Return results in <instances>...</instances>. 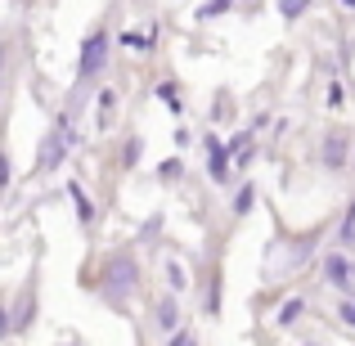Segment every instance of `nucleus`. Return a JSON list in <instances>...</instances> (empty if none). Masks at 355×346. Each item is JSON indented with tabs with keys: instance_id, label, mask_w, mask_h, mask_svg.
Instances as JSON below:
<instances>
[{
	"instance_id": "22",
	"label": "nucleus",
	"mask_w": 355,
	"mask_h": 346,
	"mask_svg": "<svg viewBox=\"0 0 355 346\" xmlns=\"http://www.w3.org/2000/svg\"><path fill=\"white\" fill-rule=\"evenodd\" d=\"M166 346H198V338H193L189 329H175L171 338H166Z\"/></svg>"
},
{
	"instance_id": "6",
	"label": "nucleus",
	"mask_w": 355,
	"mask_h": 346,
	"mask_svg": "<svg viewBox=\"0 0 355 346\" xmlns=\"http://www.w3.org/2000/svg\"><path fill=\"white\" fill-rule=\"evenodd\" d=\"M324 279H329L333 288H342V293H347V288L355 284V261L342 257V252H329V261H324Z\"/></svg>"
},
{
	"instance_id": "14",
	"label": "nucleus",
	"mask_w": 355,
	"mask_h": 346,
	"mask_svg": "<svg viewBox=\"0 0 355 346\" xmlns=\"http://www.w3.org/2000/svg\"><path fill=\"white\" fill-rule=\"evenodd\" d=\"M252 202H257V189H252V184H243V189H239V198H234V216H248V211H252Z\"/></svg>"
},
{
	"instance_id": "29",
	"label": "nucleus",
	"mask_w": 355,
	"mask_h": 346,
	"mask_svg": "<svg viewBox=\"0 0 355 346\" xmlns=\"http://www.w3.org/2000/svg\"><path fill=\"white\" fill-rule=\"evenodd\" d=\"M5 59H9V50L0 45V90H5Z\"/></svg>"
},
{
	"instance_id": "15",
	"label": "nucleus",
	"mask_w": 355,
	"mask_h": 346,
	"mask_svg": "<svg viewBox=\"0 0 355 346\" xmlns=\"http://www.w3.org/2000/svg\"><path fill=\"white\" fill-rule=\"evenodd\" d=\"M306 9H311V0H279V14H284L288 23H293V18H302Z\"/></svg>"
},
{
	"instance_id": "13",
	"label": "nucleus",
	"mask_w": 355,
	"mask_h": 346,
	"mask_svg": "<svg viewBox=\"0 0 355 346\" xmlns=\"http://www.w3.org/2000/svg\"><path fill=\"white\" fill-rule=\"evenodd\" d=\"M338 243H342V248H355V198H351L347 220H342V230H338Z\"/></svg>"
},
{
	"instance_id": "8",
	"label": "nucleus",
	"mask_w": 355,
	"mask_h": 346,
	"mask_svg": "<svg viewBox=\"0 0 355 346\" xmlns=\"http://www.w3.org/2000/svg\"><path fill=\"white\" fill-rule=\"evenodd\" d=\"M153 320H157V329H166V333L180 329V306H175V297H162V302H157Z\"/></svg>"
},
{
	"instance_id": "30",
	"label": "nucleus",
	"mask_w": 355,
	"mask_h": 346,
	"mask_svg": "<svg viewBox=\"0 0 355 346\" xmlns=\"http://www.w3.org/2000/svg\"><path fill=\"white\" fill-rule=\"evenodd\" d=\"M306 346H320V342H306Z\"/></svg>"
},
{
	"instance_id": "16",
	"label": "nucleus",
	"mask_w": 355,
	"mask_h": 346,
	"mask_svg": "<svg viewBox=\"0 0 355 346\" xmlns=\"http://www.w3.org/2000/svg\"><path fill=\"white\" fill-rule=\"evenodd\" d=\"M139 153H144V144H139V139L130 135V139H126V148H121V166H126V171H130V166L139 162Z\"/></svg>"
},
{
	"instance_id": "26",
	"label": "nucleus",
	"mask_w": 355,
	"mask_h": 346,
	"mask_svg": "<svg viewBox=\"0 0 355 346\" xmlns=\"http://www.w3.org/2000/svg\"><path fill=\"white\" fill-rule=\"evenodd\" d=\"M121 41H126V45H135V50H148V45H153V36H139V32H126V36H121Z\"/></svg>"
},
{
	"instance_id": "11",
	"label": "nucleus",
	"mask_w": 355,
	"mask_h": 346,
	"mask_svg": "<svg viewBox=\"0 0 355 346\" xmlns=\"http://www.w3.org/2000/svg\"><path fill=\"white\" fill-rule=\"evenodd\" d=\"M230 153H234V162H239V166H248V162H252V130H239V135L230 139Z\"/></svg>"
},
{
	"instance_id": "23",
	"label": "nucleus",
	"mask_w": 355,
	"mask_h": 346,
	"mask_svg": "<svg viewBox=\"0 0 355 346\" xmlns=\"http://www.w3.org/2000/svg\"><path fill=\"white\" fill-rule=\"evenodd\" d=\"M157 230H162V216H148L144 225H139V239H144V243H148V239H157Z\"/></svg>"
},
{
	"instance_id": "7",
	"label": "nucleus",
	"mask_w": 355,
	"mask_h": 346,
	"mask_svg": "<svg viewBox=\"0 0 355 346\" xmlns=\"http://www.w3.org/2000/svg\"><path fill=\"white\" fill-rule=\"evenodd\" d=\"M324 166H329V171H342V166H347V135H342V130H333V135L324 139Z\"/></svg>"
},
{
	"instance_id": "3",
	"label": "nucleus",
	"mask_w": 355,
	"mask_h": 346,
	"mask_svg": "<svg viewBox=\"0 0 355 346\" xmlns=\"http://www.w3.org/2000/svg\"><path fill=\"white\" fill-rule=\"evenodd\" d=\"M315 252V234H302V239H279L275 252H270V275H288V270H302Z\"/></svg>"
},
{
	"instance_id": "21",
	"label": "nucleus",
	"mask_w": 355,
	"mask_h": 346,
	"mask_svg": "<svg viewBox=\"0 0 355 346\" xmlns=\"http://www.w3.org/2000/svg\"><path fill=\"white\" fill-rule=\"evenodd\" d=\"M27 324H32V297H23V306L14 315V329H27Z\"/></svg>"
},
{
	"instance_id": "18",
	"label": "nucleus",
	"mask_w": 355,
	"mask_h": 346,
	"mask_svg": "<svg viewBox=\"0 0 355 346\" xmlns=\"http://www.w3.org/2000/svg\"><path fill=\"white\" fill-rule=\"evenodd\" d=\"M220 14H230V0H207L198 9V18H220Z\"/></svg>"
},
{
	"instance_id": "4",
	"label": "nucleus",
	"mask_w": 355,
	"mask_h": 346,
	"mask_svg": "<svg viewBox=\"0 0 355 346\" xmlns=\"http://www.w3.org/2000/svg\"><path fill=\"white\" fill-rule=\"evenodd\" d=\"M108 32H90L86 41H81V54H77V81H90V77H99L104 72V63H108Z\"/></svg>"
},
{
	"instance_id": "32",
	"label": "nucleus",
	"mask_w": 355,
	"mask_h": 346,
	"mask_svg": "<svg viewBox=\"0 0 355 346\" xmlns=\"http://www.w3.org/2000/svg\"><path fill=\"white\" fill-rule=\"evenodd\" d=\"M68 346H77V342H68Z\"/></svg>"
},
{
	"instance_id": "25",
	"label": "nucleus",
	"mask_w": 355,
	"mask_h": 346,
	"mask_svg": "<svg viewBox=\"0 0 355 346\" xmlns=\"http://www.w3.org/2000/svg\"><path fill=\"white\" fill-rule=\"evenodd\" d=\"M180 171H184V162H180V157H171V162H162V171H157V175H162V180H175Z\"/></svg>"
},
{
	"instance_id": "17",
	"label": "nucleus",
	"mask_w": 355,
	"mask_h": 346,
	"mask_svg": "<svg viewBox=\"0 0 355 346\" xmlns=\"http://www.w3.org/2000/svg\"><path fill=\"white\" fill-rule=\"evenodd\" d=\"M166 284H171V288H175V293H180V288H184V284H189V275H184V270H180V266H175V261H166Z\"/></svg>"
},
{
	"instance_id": "28",
	"label": "nucleus",
	"mask_w": 355,
	"mask_h": 346,
	"mask_svg": "<svg viewBox=\"0 0 355 346\" xmlns=\"http://www.w3.org/2000/svg\"><path fill=\"white\" fill-rule=\"evenodd\" d=\"M338 315H342V324H351V329H355V297H351V302H342V306H338Z\"/></svg>"
},
{
	"instance_id": "12",
	"label": "nucleus",
	"mask_w": 355,
	"mask_h": 346,
	"mask_svg": "<svg viewBox=\"0 0 355 346\" xmlns=\"http://www.w3.org/2000/svg\"><path fill=\"white\" fill-rule=\"evenodd\" d=\"M113 113H117V95H113V90H104V95H99V121H95V126L104 130L108 121H113Z\"/></svg>"
},
{
	"instance_id": "24",
	"label": "nucleus",
	"mask_w": 355,
	"mask_h": 346,
	"mask_svg": "<svg viewBox=\"0 0 355 346\" xmlns=\"http://www.w3.org/2000/svg\"><path fill=\"white\" fill-rule=\"evenodd\" d=\"M9 180H14V166H9V153L0 148V189H9Z\"/></svg>"
},
{
	"instance_id": "9",
	"label": "nucleus",
	"mask_w": 355,
	"mask_h": 346,
	"mask_svg": "<svg viewBox=\"0 0 355 346\" xmlns=\"http://www.w3.org/2000/svg\"><path fill=\"white\" fill-rule=\"evenodd\" d=\"M63 193H68V202H72V207H77V216H81V225H90V220H95V207H90V198H86V189H81V184H77V180H72V184H68V189H63Z\"/></svg>"
},
{
	"instance_id": "5",
	"label": "nucleus",
	"mask_w": 355,
	"mask_h": 346,
	"mask_svg": "<svg viewBox=\"0 0 355 346\" xmlns=\"http://www.w3.org/2000/svg\"><path fill=\"white\" fill-rule=\"evenodd\" d=\"M202 148H207V175L216 184H225L230 180V157H234V153H230V144H220L216 135H207V139H202Z\"/></svg>"
},
{
	"instance_id": "19",
	"label": "nucleus",
	"mask_w": 355,
	"mask_h": 346,
	"mask_svg": "<svg viewBox=\"0 0 355 346\" xmlns=\"http://www.w3.org/2000/svg\"><path fill=\"white\" fill-rule=\"evenodd\" d=\"M207 315H220V275L211 279V288H207Z\"/></svg>"
},
{
	"instance_id": "10",
	"label": "nucleus",
	"mask_w": 355,
	"mask_h": 346,
	"mask_svg": "<svg viewBox=\"0 0 355 346\" xmlns=\"http://www.w3.org/2000/svg\"><path fill=\"white\" fill-rule=\"evenodd\" d=\"M306 315V297H288L284 306H279V329H288V324H297Z\"/></svg>"
},
{
	"instance_id": "31",
	"label": "nucleus",
	"mask_w": 355,
	"mask_h": 346,
	"mask_svg": "<svg viewBox=\"0 0 355 346\" xmlns=\"http://www.w3.org/2000/svg\"><path fill=\"white\" fill-rule=\"evenodd\" d=\"M248 5H257V0H248Z\"/></svg>"
},
{
	"instance_id": "2",
	"label": "nucleus",
	"mask_w": 355,
	"mask_h": 346,
	"mask_svg": "<svg viewBox=\"0 0 355 346\" xmlns=\"http://www.w3.org/2000/svg\"><path fill=\"white\" fill-rule=\"evenodd\" d=\"M68 121H72V117H59L50 130H45L41 148H36V171H41V175H45V171H59L63 157H68L72 148H77V130H72Z\"/></svg>"
},
{
	"instance_id": "27",
	"label": "nucleus",
	"mask_w": 355,
	"mask_h": 346,
	"mask_svg": "<svg viewBox=\"0 0 355 346\" xmlns=\"http://www.w3.org/2000/svg\"><path fill=\"white\" fill-rule=\"evenodd\" d=\"M9 333H14V315H9V311H5V306H0V342H5V338H9Z\"/></svg>"
},
{
	"instance_id": "20",
	"label": "nucleus",
	"mask_w": 355,
	"mask_h": 346,
	"mask_svg": "<svg viewBox=\"0 0 355 346\" xmlns=\"http://www.w3.org/2000/svg\"><path fill=\"white\" fill-rule=\"evenodd\" d=\"M157 95H162L166 104H171L175 113H180V90H175V81H162V86H157Z\"/></svg>"
},
{
	"instance_id": "1",
	"label": "nucleus",
	"mask_w": 355,
	"mask_h": 346,
	"mask_svg": "<svg viewBox=\"0 0 355 346\" xmlns=\"http://www.w3.org/2000/svg\"><path fill=\"white\" fill-rule=\"evenodd\" d=\"M139 284V266L135 257H126V252H117V257L104 261V270H99V297H104L108 306H121L130 293H135Z\"/></svg>"
}]
</instances>
